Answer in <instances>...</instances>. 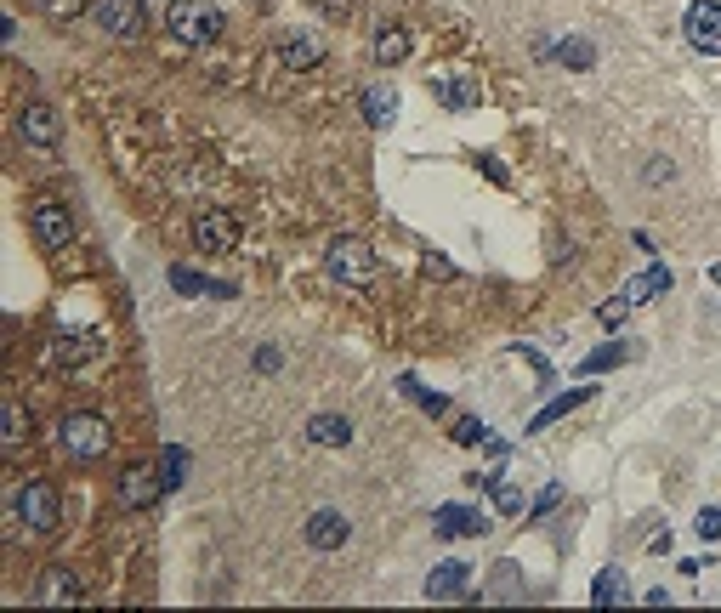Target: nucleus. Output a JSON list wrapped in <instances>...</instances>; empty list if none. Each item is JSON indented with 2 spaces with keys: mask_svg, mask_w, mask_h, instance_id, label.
<instances>
[{
  "mask_svg": "<svg viewBox=\"0 0 721 613\" xmlns=\"http://www.w3.org/2000/svg\"><path fill=\"white\" fill-rule=\"evenodd\" d=\"M324 273H330L335 284H352V290H364V284L375 279V256L364 239H352V233H341L330 250H324Z\"/></svg>",
  "mask_w": 721,
  "mask_h": 613,
  "instance_id": "nucleus-1",
  "label": "nucleus"
},
{
  "mask_svg": "<svg viewBox=\"0 0 721 613\" xmlns=\"http://www.w3.org/2000/svg\"><path fill=\"white\" fill-rule=\"evenodd\" d=\"M57 438H63V449L80 455V460L108 455V421H103V415H91V409H69L63 426H57Z\"/></svg>",
  "mask_w": 721,
  "mask_h": 613,
  "instance_id": "nucleus-2",
  "label": "nucleus"
},
{
  "mask_svg": "<svg viewBox=\"0 0 721 613\" xmlns=\"http://www.w3.org/2000/svg\"><path fill=\"white\" fill-rule=\"evenodd\" d=\"M222 29H228V23H222L216 6H194V0H188V6H171V35L182 40V46H211Z\"/></svg>",
  "mask_w": 721,
  "mask_h": 613,
  "instance_id": "nucleus-3",
  "label": "nucleus"
},
{
  "mask_svg": "<svg viewBox=\"0 0 721 613\" xmlns=\"http://www.w3.org/2000/svg\"><path fill=\"white\" fill-rule=\"evenodd\" d=\"M687 46L704 57H721V6L716 0H693L687 6Z\"/></svg>",
  "mask_w": 721,
  "mask_h": 613,
  "instance_id": "nucleus-4",
  "label": "nucleus"
},
{
  "mask_svg": "<svg viewBox=\"0 0 721 613\" xmlns=\"http://www.w3.org/2000/svg\"><path fill=\"white\" fill-rule=\"evenodd\" d=\"M18 517L35 528V534H52L57 528V489L52 483H23L18 489Z\"/></svg>",
  "mask_w": 721,
  "mask_h": 613,
  "instance_id": "nucleus-5",
  "label": "nucleus"
},
{
  "mask_svg": "<svg viewBox=\"0 0 721 613\" xmlns=\"http://www.w3.org/2000/svg\"><path fill=\"white\" fill-rule=\"evenodd\" d=\"M97 23L120 40H142V6L137 0H97Z\"/></svg>",
  "mask_w": 721,
  "mask_h": 613,
  "instance_id": "nucleus-6",
  "label": "nucleus"
},
{
  "mask_svg": "<svg viewBox=\"0 0 721 613\" xmlns=\"http://www.w3.org/2000/svg\"><path fill=\"white\" fill-rule=\"evenodd\" d=\"M97 358H103V341H97V335H57L52 341L57 369H86V364H97Z\"/></svg>",
  "mask_w": 721,
  "mask_h": 613,
  "instance_id": "nucleus-7",
  "label": "nucleus"
},
{
  "mask_svg": "<svg viewBox=\"0 0 721 613\" xmlns=\"http://www.w3.org/2000/svg\"><path fill=\"white\" fill-rule=\"evenodd\" d=\"M347 540H352V528L341 511H313V517H307V545H313V551H341Z\"/></svg>",
  "mask_w": 721,
  "mask_h": 613,
  "instance_id": "nucleus-8",
  "label": "nucleus"
},
{
  "mask_svg": "<svg viewBox=\"0 0 721 613\" xmlns=\"http://www.w3.org/2000/svg\"><path fill=\"white\" fill-rule=\"evenodd\" d=\"M35 239L46 250H63L74 239V216L63 205H35Z\"/></svg>",
  "mask_w": 721,
  "mask_h": 613,
  "instance_id": "nucleus-9",
  "label": "nucleus"
},
{
  "mask_svg": "<svg viewBox=\"0 0 721 613\" xmlns=\"http://www.w3.org/2000/svg\"><path fill=\"white\" fill-rule=\"evenodd\" d=\"M483 511H472V506H443V511H432V534L438 540H460V534H483Z\"/></svg>",
  "mask_w": 721,
  "mask_h": 613,
  "instance_id": "nucleus-10",
  "label": "nucleus"
},
{
  "mask_svg": "<svg viewBox=\"0 0 721 613\" xmlns=\"http://www.w3.org/2000/svg\"><path fill=\"white\" fill-rule=\"evenodd\" d=\"M233 239H239V233H233V216H222V211H205L194 222V245L199 250H233Z\"/></svg>",
  "mask_w": 721,
  "mask_h": 613,
  "instance_id": "nucleus-11",
  "label": "nucleus"
},
{
  "mask_svg": "<svg viewBox=\"0 0 721 613\" xmlns=\"http://www.w3.org/2000/svg\"><path fill=\"white\" fill-rule=\"evenodd\" d=\"M460 585H466V568H460V562H438V568L426 574V596H432V602H455V596H466Z\"/></svg>",
  "mask_w": 721,
  "mask_h": 613,
  "instance_id": "nucleus-12",
  "label": "nucleus"
},
{
  "mask_svg": "<svg viewBox=\"0 0 721 613\" xmlns=\"http://www.w3.org/2000/svg\"><path fill=\"white\" fill-rule=\"evenodd\" d=\"M23 137L35 142V148H57V114L46 103H29L23 108Z\"/></svg>",
  "mask_w": 721,
  "mask_h": 613,
  "instance_id": "nucleus-13",
  "label": "nucleus"
},
{
  "mask_svg": "<svg viewBox=\"0 0 721 613\" xmlns=\"http://www.w3.org/2000/svg\"><path fill=\"white\" fill-rule=\"evenodd\" d=\"M159 489H165V477H159V472H142V466H137V472H125L120 500H125V506H154Z\"/></svg>",
  "mask_w": 721,
  "mask_h": 613,
  "instance_id": "nucleus-14",
  "label": "nucleus"
},
{
  "mask_svg": "<svg viewBox=\"0 0 721 613\" xmlns=\"http://www.w3.org/2000/svg\"><path fill=\"white\" fill-rule=\"evenodd\" d=\"M307 438L330 443V449H347V443H352V421H347V415H313V421H307Z\"/></svg>",
  "mask_w": 721,
  "mask_h": 613,
  "instance_id": "nucleus-15",
  "label": "nucleus"
},
{
  "mask_svg": "<svg viewBox=\"0 0 721 613\" xmlns=\"http://www.w3.org/2000/svg\"><path fill=\"white\" fill-rule=\"evenodd\" d=\"M364 120H370L375 131H387V125L398 120V91H387V86H370V91H364Z\"/></svg>",
  "mask_w": 721,
  "mask_h": 613,
  "instance_id": "nucleus-16",
  "label": "nucleus"
},
{
  "mask_svg": "<svg viewBox=\"0 0 721 613\" xmlns=\"http://www.w3.org/2000/svg\"><path fill=\"white\" fill-rule=\"evenodd\" d=\"M171 290H176V296H233V284L199 279L194 267H171Z\"/></svg>",
  "mask_w": 721,
  "mask_h": 613,
  "instance_id": "nucleus-17",
  "label": "nucleus"
},
{
  "mask_svg": "<svg viewBox=\"0 0 721 613\" xmlns=\"http://www.w3.org/2000/svg\"><path fill=\"white\" fill-rule=\"evenodd\" d=\"M659 290H670V267H659V262H653L648 273H636V279L625 284V301L636 307V301H653Z\"/></svg>",
  "mask_w": 721,
  "mask_h": 613,
  "instance_id": "nucleus-18",
  "label": "nucleus"
},
{
  "mask_svg": "<svg viewBox=\"0 0 721 613\" xmlns=\"http://www.w3.org/2000/svg\"><path fill=\"white\" fill-rule=\"evenodd\" d=\"M585 403H591V386H580V392H568V398H551L546 409H540V415L528 421V432H546L551 421H563L568 409H585Z\"/></svg>",
  "mask_w": 721,
  "mask_h": 613,
  "instance_id": "nucleus-19",
  "label": "nucleus"
},
{
  "mask_svg": "<svg viewBox=\"0 0 721 613\" xmlns=\"http://www.w3.org/2000/svg\"><path fill=\"white\" fill-rule=\"evenodd\" d=\"M40 602H52V608H69V602H80V585H74V574L52 568V574L40 579Z\"/></svg>",
  "mask_w": 721,
  "mask_h": 613,
  "instance_id": "nucleus-20",
  "label": "nucleus"
},
{
  "mask_svg": "<svg viewBox=\"0 0 721 613\" xmlns=\"http://www.w3.org/2000/svg\"><path fill=\"white\" fill-rule=\"evenodd\" d=\"M591 602H597V608H619V602H625V574H619V568H602L597 585H591Z\"/></svg>",
  "mask_w": 721,
  "mask_h": 613,
  "instance_id": "nucleus-21",
  "label": "nucleus"
},
{
  "mask_svg": "<svg viewBox=\"0 0 721 613\" xmlns=\"http://www.w3.org/2000/svg\"><path fill=\"white\" fill-rule=\"evenodd\" d=\"M557 63H563V69H591V63H597V52H591V40L568 35V40H557Z\"/></svg>",
  "mask_w": 721,
  "mask_h": 613,
  "instance_id": "nucleus-22",
  "label": "nucleus"
},
{
  "mask_svg": "<svg viewBox=\"0 0 721 613\" xmlns=\"http://www.w3.org/2000/svg\"><path fill=\"white\" fill-rule=\"evenodd\" d=\"M631 352H636V347H625V341H608V347H597L580 369H585V375H602V369H619L625 358H631Z\"/></svg>",
  "mask_w": 721,
  "mask_h": 613,
  "instance_id": "nucleus-23",
  "label": "nucleus"
},
{
  "mask_svg": "<svg viewBox=\"0 0 721 613\" xmlns=\"http://www.w3.org/2000/svg\"><path fill=\"white\" fill-rule=\"evenodd\" d=\"M318 57H324V46H318V40H307V35H290V40H284V63H290V69H313Z\"/></svg>",
  "mask_w": 721,
  "mask_h": 613,
  "instance_id": "nucleus-24",
  "label": "nucleus"
},
{
  "mask_svg": "<svg viewBox=\"0 0 721 613\" xmlns=\"http://www.w3.org/2000/svg\"><path fill=\"white\" fill-rule=\"evenodd\" d=\"M398 392H404V398H415L426 409V415H449V398H438V392H426L421 381H415V375H404V381H398Z\"/></svg>",
  "mask_w": 721,
  "mask_h": 613,
  "instance_id": "nucleus-25",
  "label": "nucleus"
},
{
  "mask_svg": "<svg viewBox=\"0 0 721 613\" xmlns=\"http://www.w3.org/2000/svg\"><path fill=\"white\" fill-rule=\"evenodd\" d=\"M438 103H449V108H477V86H472V80H438Z\"/></svg>",
  "mask_w": 721,
  "mask_h": 613,
  "instance_id": "nucleus-26",
  "label": "nucleus"
},
{
  "mask_svg": "<svg viewBox=\"0 0 721 613\" xmlns=\"http://www.w3.org/2000/svg\"><path fill=\"white\" fill-rule=\"evenodd\" d=\"M404 52H409V35H404V29H381V35H375V63H398Z\"/></svg>",
  "mask_w": 721,
  "mask_h": 613,
  "instance_id": "nucleus-27",
  "label": "nucleus"
},
{
  "mask_svg": "<svg viewBox=\"0 0 721 613\" xmlns=\"http://www.w3.org/2000/svg\"><path fill=\"white\" fill-rule=\"evenodd\" d=\"M159 477H165V489H182V477H188V449H165V460H159Z\"/></svg>",
  "mask_w": 721,
  "mask_h": 613,
  "instance_id": "nucleus-28",
  "label": "nucleus"
},
{
  "mask_svg": "<svg viewBox=\"0 0 721 613\" xmlns=\"http://www.w3.org/2000/svg\"><path fill=\"white\" fill-rule=\"evenodd\" d=\"M625 313H631V301H625V296H614V301H602V330H619V324H625Z\"/></svg>",
  "mask_w": 721,
  "mask_h": 613,
  "instance_id": "nucleus-29",
  "label": "nucleus"
},
{
  "mask_svg": "<svg viewBox=\"0 0 721 613\" xmlns=\"http://www.w3.org/2000/svg\"><path fill=\"white\" fill-rule=\"evenodd\" d=\"M494 506L506 511V517H523V494L511 489V483H500V489H494Z\"/></svg>",
  "mask_w": 721,
  "mask_h": 613,
  "instance_id": "nucleus-30",
  "label": "nucleus"
},
{
  "mask_svg": "<svg viewBox=\"0 0 721 613\" xmlns=\"http://www.w3.org/2000/svg\"><path fill=\"white\" fill-rule=\"evenodd\" d=\"M18 443H23V409L6 403V449H18Z\"/></svg>",
  "mask_w": 721,
  "mask_h": 613,
  "instance_id": "nucleus-31",
  "label": "nucleus"
},
{
  "mask_svg": "<svg viewBox=\"0 0 721 613\" xmlns=\"http://www.w3.org/2000/svg\"><path fill=\"white\" fill-rule=\"evenodd\" d=\"M483 438V421H477V415H460L455 421V443H477Z\"/></svg>",
  "mask_w": 721,
  "mask_h": 613,
  "instance_id": "nucleus-32",
  "label": "nucleus"
},
{
  "mask_svg": "<svg viewBox=\"0 0 721 613\" xmlns=\"http://www.w3.org/2000/svg\"><path fill=\"white\" fill-rule=\"evenodd\" d=\"M40 6H46V12H52V18H80V6H86V0H40Z\"/></svg>",
  "mask_w": 721,
  "mask_h": 613,
  "instance_id": "nucleus-33",
  "label": "nucleus"
},
{
  "mask_svg": "<svg viewBox=\"0 0 721 613\" xmlns=\"http://www.w3.org/2000/svg\"><path fill=\"white\" fill-rule=\"evenodd\" d=\"M699 534H704V540H721V511L716 506L699 511Z\"/></svg>",
  "mask_w": 721,
  "mask_h": 613,
  "instance_id": "nucleus-34",
  "label": "nucleus"
},
{
  "mask_svg": "<svg viewBox=\"0 0 721 613\" xmlns=\"http://www.w3.org/2000/svg\"><path fill=\"white\" fill-rule=\"evenodd\" d=\"M256 369H262V375H279V369H284L279 347H256Z\"/></svg>",
  "mask_w": 721,
  "mask_h": 613,
  "instance_id": "nucleus-35",
  "label": "nucleus"
},
{
  "mask_svg": "<svg viewBox=\"0 0 721 613\" xmlns=\"http://www.w3.org/2000/svg\"><path fill=\"white\" fill-rule=\"evenodd\" d=\"M665 176H676V165H665V159H653V165H648V188H665Z\"/></svg>",
  "mask_w": 721,
  "mask_h": 613,
  "instance_id": "nucleus-36",
  "label": "nucleus"
},
{
  "mask_svg": "<svg viewBox=\"0 0 721 613\" xmlns=\"http://www.w3.org/2000/svg\"><path fill=\"white\" fill-rule=\"evenodd\" d=\"M557 500H563V489H557V483H551V489H540V500H534V517H546Z\"/></svg>",
  "mask_w": 721,
  "mask_h": 613,
  "instance_id": "nucleus-37",
  "label": "nucleus"
},
{
  "mask_svg": "<svg viewBox=\"0 0 721 613\" xmlns=\"http://www.w3.org/2000/svg\"><path fill=\"white\" fill-rule=\"evenodd\" d=\"M477 165H483V176H494V182H506V165H500V159H489V154H483Z\"/></svg>",
  "mask_w": 721,
  "mask_h": 613,
  "instance_id": "nucleus-38",
  "label": "nucleus"
},
{
  "mask_svg": "<svg viewBox=\"0 0 721 613\" xmlns=\"http://www.w3.org/2000/svg\"><path fill=\"white\" fill-rule=\"evenodd\" d=\"M710 284H721V262H716V267H710Z\"/></svg>",
  "mask_w": 721,
  "mask_h": 613,
  "instance_id": "nucleus-39",
  "label": "nucleus"
}]
</instances>
